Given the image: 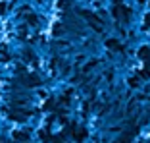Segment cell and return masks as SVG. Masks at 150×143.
Returning a JSON list of instances; mask_svg holds the SVG:
<instances>
[{
	"label": "cell",
	"mask_w": 150,
	"mask_h": 143,
	"mask_svg": "<svg viewBox=\"0 0 150 143\" xmlns=\"http://www.w3.org/2000/svg\"><path fill=\"white\" fill-rule=\"evenodd\" d=\"M52 108H54V101H52V99H48L46 104H44V110H52Z\"/></svg>",
	"instance_id": "ba28073f"
},
{
	"label": "cell",
	"mask_w": 150,
	"mask_h": 143,
	"mask_svg": "<svg viewBox=\"0 0 150 143\" xmlns=\"http://www.w3.org/2000/svg\"><path fill=\"white\" fill-rule=\"evenodd\" d=\"M21 81L25 83V87H39V85H40V77L33 76V74H29V76H23Z\"/></svg>",
	"instance_id": "3957f363"
},
{
	"label": "cell",
	"mask_w": 150,
	"mask_h": 143,
	"mask_svg": "<svg viewBox=\"0 0 150 143\" xmlns=\"http://www.w3.org/2000/svg\"><path fill=\"white\" fill-rule=\"evenodd\" d=\"M129 83H131V85H133V87H135V85H137V83H139V79H137V77H133V79H131V81H129Z\"/></svg>",
	"instance_id": "2e32d148"
},
{
	"label": "cell",
	"mask_w": 150,
	"mask_h": 143,
	"mask_svg": "<svg viewBox=\"0 0 150 143\" xmlns=\"http://www.w3.org/2000/svg\"><path fill=\"white\" fill-rule=\"evenodd\" d=\"M31 114V110H23V112H12V118L13 120H19V122H23L27 116Z\"/></svg>",
	"instance_id": "5b68a950"
},
{
	"label": "cell",
	"mask_w": 150,
	"mask_h": 143,
	"mask_svg": "<svg viewBox=\"0 0 150 143\" xmlns=\"http://www.w3.org/2000/svg\"><path fill=\"white\" fill-rule=\"evenodd\" d=\"M96 60H94V62H88V64H85V68H83V72H88V70H91V68H94V66H96Z\"/></svg>",
	"instance_id": "8fae6325"
},
{
	"label": "cell",
	"mask_w": 150,
	"mask_h": 143,
	"mask_svg": "<svg viewBox=\"0 0 150 143\" xmlns=\"http://www.w3.org/2000/svg\"><path fill=\"white\" fill-rule=\"evenodd\" d=\"M144 29L150 31V14H146V19H144Z\"/></svg>",
	"instance_id": "7c38bea8"
},
{
	"label": "cell",
	"mask_w": 150,
	"mask_h": 143,
	"mask_svg": "<svg viewBox=\"0 0 150 143\" xmlns=\"http://www.w3.org/2000/svg\"><path fill=\"white\" fill-rule=\"evenodd\" d=\"M40 139H42V141H52L50 134H46V132H40Z\"/></svg>",
	"instance_id": "9c48e42d"
},
{
	"label": "cell",
	"mask_w": 150,
	"mask_h": 143,
	"mask_svg": "<svg viewBox=\"0 0 150 143\" xmlns=\"http://www.w3.org/2000/svg\"><path fill=\"white\" fill-rule=\"evenodd\" d=\"M54 143H64V135H58V137H52Z\"/></svg>",
	"instance_id": "9a60e30c"
},
{
	"label": "cell",
	"mask_w": 150,
	"mask_h": 143,
	"mask_svg": "<svg viewBox=\"0 0 150 143\" xmlns=\"http://www.w3.org/2000/svg\"><path fill=\"white\" fill-rule=\"evenodd\" d=\"M64 31H66V27H64L62 23H60V25H54V31H52V33H54V35L58 37V35H62Z\"/></svg>",
	"instance_id": "52a82bcc"
},
{
	"label": "cell",
	"mask_w": 150,
	"mask_h": 143,
	"mask_svg": "<svg viewBox=\"0 0 150 143\" xmlns=\"http://www.w3.org/2000/svg\"><path fill=\"white\" fill-rule=\"evenodd\" d=\"M13 139H18L19 143H27L29 141V134H25V132H13Z\"/></svg>",
	"instance_id": "277c9868"
},
{
	"label": "cell",
	"mask_w": 150,
	"mask_h": 143,
	"mask_svg": "<svg viewBox=\"0 0 150 143\" xmlns=\"http://www.w3.org/2000/svg\"><path fill=\"white\" fill-rule=\"evenodd\" d=\"M4 12H6V4L2 2V4H0V14H4Z\"/></svg>",
	"instance_id": "e0dca14e"
},
{
	"label": "cell",
	"mask_w": 150,
	"mask_h": 143,
	"mask_svg": "<svg viewBox=\"0 0 150 143\" xmlns=\"http://www.w3.org/2000/svg\"><path fill=\"white\" fill-rule=\"evenodd\" d=\"M69 4H71L69 0H58V6H60V8H67Z\"/></svg>",
	"instance_id": "30bf717a"
},
{
	"label": "cell",
	"mask_w": 150,
	"mask_h": 143,
	"mask_svg": "<svg viewBox=\"0 0 150 143\" xmlns=\"http://www.w3.org/2000/svg\"><path fill=\"white\" fill-rule=\"evenodd\" d=\"M67 132H71V134H73V139H75V141H85V137H87V130H81V128H77L75 124H71L69 128H67Z\"/></svg>",
	"instance_id": "7a4b0ae2"
},
{
	"label": "cell",
	"mask_w": 150,
	"mask_h": 143,
	"mask_svg": "<svg viewBox=\"0 0 150 143\" xmlns=\"http://www.w3.org/2000/svg\"><path fill=\"white\" fill-rule=\"evenodd\" d=\"M27 21L31 23V25H37V18H35V16H33V14H31V16H29V18H27Z\"/></svg>",
	"instance_id": "4fadbf2b"
},
{
	"label": "cell",
	"mask_w": 150,
	"mask_h": 143,
	"mask_svg": "<svg viewBox=\"0 0 150 143\" xmlns=\"http://www.w3.org/2000/svg\"><path fill=\"white\" fill-rule=\"evenodd\" d=\"M81 14L88 19V23H91V27H93L94 31H102V21L94 16V14H88V12H81Z\"/></svg>",
	"instance_id": "6da1fadb"
},
{
	"label": "cell",
	"mask_w": 150,
	"mask_h": 143,
	"mask_svg": "<svg viewBox=\"0 0 150 143\" xmlns=\"http://www.w3.org/2000/svg\"><path fill=\"white\" fill-rule=\"evenodd\" d=\"M106 46L108 49H112V50H123V46L119 45L115 39H110V41H106Z\"/></svg>",
	"instance_id": "8992f818"
},
{
	"label": "cell",
	"mask_w": 150,
	"mask_h": 143,
	"mask_svg": "<svg viewBox=\"0 0 150 143\" xmlns=\"http://www.w3.org/2000/svg\"><path fill=\"white\" fill-rule=\"evenodd\" d=\"M141 76L144 77V79H148V77H150V70H148V68H146V70H142V72H141Z\"/></svg>",
	"instance_id": "5bb4252c"
}]
</instances>
